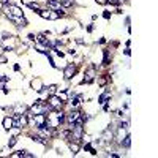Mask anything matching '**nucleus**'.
Masks as SVG:
<instances>
[{
    "mask_svg": "<svg viewBox=\"0 0 158 158\" xmlns=\"http://www.w3.org/2000/svg\"><path fill=\"white\" fill-rule=\"evenodd\" d=\"M97 65H90V68L86 71V75H84V79L81 81V84L84 86V84H92L95 81V78H97Z\"/></svg>",
    "mask_w": 158,
    "mask_h": 158,
    "instance_id": "nucleus-1",
    "label": "nucleus"
},
{
    "mask_svg": "<svg viewBox=\"0 0 158 158\" xmlns=\"http://www.w3.org/2000/svg\"><path fill=\"white\" fill-rule=\"evenodd\" d=\"M46 103L51 106V109H55V111H59V109H62V108H63V101H62L59 97H57V95H49V97H48V101H46Z\"/></svg>",
    "mask_w": 158,
    "mask_h": 158,
    "instance_id": "nucleus-2",
    "label": "nucleus"
},
{
    "mask_svg": "<svg viewBox=\"0 0 158 158\" xmlns=\"http://www.w3.org/2000/svg\"><path fill=\"white\" fill-rule=\"evenodd\" d=\"M46 7H48V10L57 11L60 16H63V14H65V10L60 7V2H59V0H46Z\"/></svg>",
    "mask_w": 158,
    "mask_h": 158,
    "instance_id": "nucleus-3",
    "label": "nucleus"
},
{
    "mask_svg": "<svg viewBox=\"0 0 158 158\" xmlns=\"http://www.w3.org/2000/svg\"><path fill=\"white\" fill-rule=\"evenodd\" d=\"M7 13L14 16V18H22L24 16V13H22V10L18 7V5H8L7 7Z\"/></svg>",
    "mask_w": 158,
    "mask_h": 158,
    "instance_id": "nucleus-4",
    "label": "nucleus"
},
{
    "mask_svg": "<svg viewBox=\"0 0 158 158\" xmlns=\"http://www.w3.org/2000/svg\"><path fill=\"white\" fill-rule=\"evenodd\" d=\"M75 73H76V65L68 63V65L63 68V78L66 79V81H70V79L75 76Z\"/></svg>",
    "mask_w": 158,
    "mask_h": 158,
    "instance_id": "nucleus-5",
    "label": "nucleus"
},
{
    "mask_svg": "<svg viewBox=\"0 0 158 158\" xmlns=\"http://www.w3.org/2000/svg\"><path fill=\"white\" fill-rule=\"evenodd\" d=\"M32 84V87H33V90H35V92H41V90L44 89V86H43V81L40 78H35L33 79V81L30 82Z\"/></svg>",
    "mask_w": 158,
    "mask_h": 158,
    "instance_id": "nucleus-6",
    "label": "nucleus"
},
{
    "mask_svg": "<svg viewBox=\"0 0 158 158\" xmlns=\"http://www.w3.org/2000/svg\"><path fill=\"white\" fill-rule=\"evenodd\" d=\"M2 125H3V128L7 130V131H10V130L13 128V125H14V122H13V117H5L3 120H2Z\"/></svg>",
    "mask_w": 158,
    "mask_h": 158,
    "instance_id": "nucleus-7",
    "label": "nucleus"
},
{
    "mask_svg": "<svg viewBox=\"0 0 158 158\" xmlns=\"http://www.w3.org/2000/svg\"><path fill=\"white\" fill-rule=\"evenodd\" d=\"M120 145H122V147H125V149L131 147V136H130V134H125V138L120 141Z\"/></svg>",
    "mask_w": 158,
    "mask_h": 158,
    "instance_id": "nucleus-8",
    "label": "nucleus"
},
{
    "mask_svg": "<svg viewBox=\"0 0 158 158\" xmlns=\"http://www.w3.org/2000/svg\"><path fill=\"white\" fill-rule=\"evenodd\" d=\"M57 90H59V87L55 86V84H52V86H49V87H44V93H48V97H49V95H55Z\"/></svg>",
    "mask_w": 158,
    "mask_h": 158,
    "instance_id": "nucleus-9",
    "label": "nucleus"
},
{
    "mask_svg": "<svg viewBox=\"0 0 158 158\" xmlns=\"http://www.w3.org/2000/svg\"><path fill=\"white\" fill-rule=\"evenodd\" d=\"M70 150L73 152V155H76L78 154V152L79 150H81V145H79V142H76V141H73V142H71V141H70Z\"/></svg>",
    "mask_w": 158,
    "mask_h": 158,
    "instance_id": "nucleus-10",
    "label": "nucleus"
},
{
    "mask_svg": "<svg viewBox=\"0 0 158 158\" xmlns=\"http://www.w3.org/2000/svg\"><path fill=\"white\" fill-rule=\"evenodd\" d=\"M109 98H111V95H109L108 90H106L103 95H100V98H98V104H104V103H108L106 100H109Z\"/></svg>",
    "mask_w": 158,
    "mask_h": 158,
    "instance_id": "nucleus-11",
    "label": "nucleus"
},
{
    "mask_svg": "<svg viewBox=\"0 0 158 158\" xmlns=\"http://www.w3.org/2000/svg\"><path fill=\"white\" fill-rule=\"evenodd\" d=\"M55 95H57V97L63 101V103H66V100H68V92H66V89H63L62 92H59V90H57V93H55Z\"/></svg>",
    "mask_w": 158,
    "mask_h": 158,
    "instance_id": "nucleus-12",
    "label": "nucleus"
},
{
    "mask_svg": "<svg viewBox=\"0 0 158 158\" xmlns=\"http://www.w3.org/2000/svg\"><path fill=\"white\" fill-rule=\"evenodd\" d=\"M62 8H71L75 5V0H59Z\"/></svg>",
    "mask_w": 158,
    "mask_h": 158,
    "instance_id": "nucleus-13",
    "label": "nucleus"
},
{
    "mask_svg": "<svg viewBox=\"0 0 158 158\" xmlns=\"http://www.w3.org/2000/svg\"><path fill=\"white\" fill-rule=\"evenodd\" d=\"M49 11H51V10H48V8H46V10H38L37 13H38L40 16H41L43 19H49Z\"/></svg>",
    "mask_w": 158,
    "mask_h": 158,
    "instance_id": "nucleus-14",
    "label": "nucleus"
},
{
    "mask_svg": "<svg viewBox=\"0 0 158 158\" xmlns=\"http://www.w3.org/2000/svg\"><path fill=\"white\" fill-rule=\"evenodd\" d=\"M27 7H29L30 10H35V11L41 10V8H40V3H38V2H35V0H33V2H29V3H27Z\"/></svg>",
    "mask_w": 158,
    "mask_h": 158,
    "instance_id": "nucleus-15",
    "label": "nucleus"
},
{
    "mask_svg": "<svg viewBox=\"0 0 158 158\" xmlns=\"http://www.w3.org/2000/svg\"><path fill=\"white\" fill-rule=\"evenodd\" d=\"M59 18H60V14L57 13V11H52V10L49 11V21H57Z\"/></svg>",
    "mask_w": 158,
    "mask_h": 158,
    "instance_id": "nucleus-16",
    "label": "nucleus"
},
{
    "mask_svg": "<svg viewBox=\"0 0 158 158\" xmlns=\"http://www.w3.org/2000/svg\"><path fill=\"white\" fill-rule=\"evenodd\" d=\"M84 149H86V150H89L92 155H97V150H95V149L92 147V144H89V142H87L86 145H84Z\"/></svg>",
    "mask_w": 158,
    "mask_h": 158,
    "instance_id": "nucleus-17",
    "label": "nucleus"
},
{
    "mask_svg": "<svg viewBox=\"0 0 158 158\" xmlns=\"http://www.w3.org/2000/svg\"><path fill=\"white\" fill-rule=\"evenodd\" d=\"M16 142H18V138H16V136L10 138V139H8V147H10V149H11V147H14Z\"/></svg>",
    "mask_w": 158,
    "mask_h": 158,
    "instance_id": "nucleus-18",
    "label": "nucleus"
},
{
    "mask_svg": "<svg viewBox=\"0 0 158 158\" xmlns=\"http://www.w3.org/2000/svg\"><path fill=\"white\" fill-rule=\"evenodd\" d=\"M103 65H109V51H104V57H103Z\"/></svg>",
    "mask_w": 158,
    "mask_h": 158,
    "instance_id": "nucleus-19",
    "label": "nucleus"
},
{
    "mask_svg": "<svg viewBox=\"0 0 158 158\" xmlns=\"http://www.w3.org/2000/svg\"><path fill=\"white\" fill-rule=\"evenodd\" d=\"M22 157H24V158H33V154H29L27 150H24V154H22Z\"/></svg>",
    "mask_w": 158,
    "mask_h": 158,
    "instance_id": "nucleus-20",
    "label": "nucleus"
},
{
    "mask_svg": "<svg viewBox=\"0 0 158 158\" xmlns=\"http://www.w3.org/2000/svg\"><path fill=\"white\" fill-rule=\"evenodd\" d=\"M103 18L104 19H111V13L109 11H103Z\"/></svg>",
    "mask_w": 158,
    "mask_h": 158,
    "instance_id": "nucleus-21",
    "label": "nucleus"
},
{
    "mask_svg": "<svg viewBox=\"0 0 158 158\" xmlns=\"http://www.w3.org/2000/svg\"><path fill=\"white\" fill-rule=\"evenodd\" d=\"M25 49H27V44H21V46H19V52H25Z\"/></svg>",
    "mask_w": 158,
    "mask_h": 158,
    "instance_id": "nucleus-22",
    "label": "nucleus"
},
{
    "mask_svg": "<svg viewBox=\"0 0 158 158\" xmlns=\"http://www.w3.org/2000/svg\"><path fill=\"white\" fill-rule=\"evenodd\" d=\"M29 40H30V41H37V35H33V33H29Z\"/></svg>",
    "mask_w": 158,
    "mask_h": 158,
    "instance_id": "nucleus-23",
    "label": "nucleus"
},
{
    "mask_svg": "<svg viewBox=\"0 0 158 158\" xmlns=\"http://www.w3.org/2000/svg\"><path fill=\"white\" fill-rule=\"evenodd\" d=\"M7 57H5V55H0V63H7Z\"/></svg>",
    "mask_w": 158,
    "mask_h": 158,
    "instance_id": "nucleus-24",
    "label": "nucleus"
},
{
    "mask_svg": "<svg viewBox=\"0 0 158 158\" xmlns=\"http://www.w3.org/2000/svg\"><path fill=\"white\" fill-rule=\"evenodd\" d=\"M95 2H97L98 5H106V3H108V0H95Z\"/></svg>",
    "mask_w": 158,
    "mask_h": 158,
    "instance_id": "nucleus-25",
    "label": "nucleus"
},
{
    "mask_svg": "<svg viewBox=\"0 0 158 158\" xmlns=\"http://www.w3.org/2000/svg\"><path fill=\"white\" fill-rule=\"evenodd\" d=\"M98 82L101 84V86H103V84L106 82V78H101V79H98Z\"/></svg>",
    "mask_w": 158,
    "mask_h": 158,
    "instance_id": "nucleus-26",
    "label": "nucleus"
},
{
    "mask_svg": "<svg viewBox=\"0 0 158 158\" xmlns=\"http://www.w3.org/2000/svg\"><path fill=\"white\" fill-rule=\"evenodd\" d=\"M87 32L92 33V32H93V25H89V27H87Z\"/></svg>",
    "mask_w": 158,
    "mask_h": 158,
    "instance_id": "nucleus-27",
    "label": "nucleus"
},
{
    "mask_svg": "<svg viewBox=\"0 0 158 158\" xmlns=\"http://www.w3.org/2000/svg\"><path fill=\"white\" fill-rule=\"evenodd\" d=\"M123 54H125V55H130V54H131V52H130V48H127L125 51H123Z\"/></svg>",
    "mask_w": 158,
    "mask_h": 158,
    "instance_id": "nucleus-28",
    "label": "nucleus"
},
{
    "mask_svg": "<svg viewBox=\"0 0 158 158\" xmlns=\"http://www.w3.org/2000/svg\"><path fill=\"white\" fill-rule=\"evenodd\" d=\"M76 43H78V44H84V40H81V38H78V40H76Z\"/></svg>",
    "mask_w": 158,
    "mask_h": 158,
    "instance_id": "nucleus-29",
    "label": "nucleus"
},
{
    "mask_svg": "<svg viewBox=\"0 0 158 158\" xmlns=\"http://www.w3.org/2000/svg\"><path fill=\"white\" fill-rule=\"evenodd\" d=\"M68 54H70V55H75V54H76V51H75V49H70V51H68Z\"/></svg>",
    "mask_w": 158,
    "mask_h": 158,
    "instance_id": "nucleus-30",
    "label": "nucleus"
},
{
    "mask_svg": "<svg viewBox=\"0 0 158 158\" xmlns=\"http://www.w3.org/2000/svg\"><path fill=\"white\" fill-rule=\"evenodd\" d=\"M13 68H14V71H19V70H21V66H19V65H14Z\"/></svg>",
    "mask_w": 158,
    "mask_h": 158,
    "instance_id": "nucleus-31",
    "label": "nucleus"
},
{
    "mask_svg": "<svg viewBox=\"0 0 158 158\" xmlns=\"http://www.w3.org/2000/svg\"><path fill=\"white\" fill-rule=\"evenodd\" d=\"M117 116L118 117H123V111H117Z\"/></svg>",
    "mask_w": 158,
    "mask_h": 158,
    "instance_id": "nucleus-32",
    "label": "nucleus"
}]
</instances>
